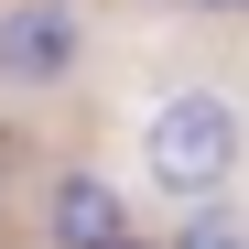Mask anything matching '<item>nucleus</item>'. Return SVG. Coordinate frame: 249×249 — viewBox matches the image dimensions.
Returning <instances> with one entry per match:
<instances>
[{
	"label": "nucleus",
	"mask_w": 249,
	"mask_h": 249,
	"mask_svg": "<svg viewBox=\"0 0 249 249\" xmlns=\"http://www.w3.org/2000/svg\"><path fill=\"white\" fill-rule=\"evenodd\" d=\"M130 249H141V238H130Z\"/></svg>",
	"instance_id": "obj_6"
},
{
	"label": "nucleus",
	"mask_w": 249,
	"mask_h": 249,
	"mask_svg": "<svg viewBox=\"0 0 249 249\" xmlns=\"http://www.w3.org/2000/svg\"><path fill=\"white\" fill-rule=\"evenodd\" d=\"M174 249H249V217H238V206H195Z\"/></svg>",
	"instance_id": "obj_4"
},
{
	"label": "nucleus",
	"mask_w": 249,
	"mask_h": 249,
	"mask_svg": "<svg viewBox=\"0 0 249 249\" xmlns=\"http://www.w3.org/2000/svg\"><path fill=\"white\" fill-rule=\"evenodd\" d=\"M76 54H87V33H76L65 0H11L0 11V87H54V76H76Z\"/></svg>",
	"instance_id": "obj_2"
},
{
	"label": "nucleus",
	"mask_w": 249,
	"mask_h": 249,
	"mask_svg": "<svg viewBox=\"0 0 249 249\" xmlns=\"http://www.w3.org/2000/svg\"><path fill=\"white\" fill-rule=\"evenodd\" d=\"M238 141H249V119L217 98V87H184V98H162L152 108V130H141V162L174 195H217L238 174Z\"/></svg>",
	"instance_id": "obj_1"
},
{
	"label": "nucleus",
	"mask_w": 249,
	"mask_h": 249,
	"mask_svg": "<svg viewBox=\"0 0 249 249\" xmlns=\"http://www.w3.org/2000/svg\"><path fill=\"white\" fill-rule=\"evenodd\" d=\"M238 11H249V0H238Z\"/></svg>",
	"instance_id": "obj_5"
},
{
	"label": "nucleus",
	"mask_w": 249,
	"mask_h": 249,
	"mask_svg": "<svg viewBox=\"0 0 249 249\" xmlns=\"http://www.w3.org/2000/svg\"><path fill=\"white\" fill-rule=\"evenodd\" d=\"M44 238H54V249H130V195L98 184V174H54Z\"/></svg>",
	"instance_id": "obj_3"
}]
</instances>
